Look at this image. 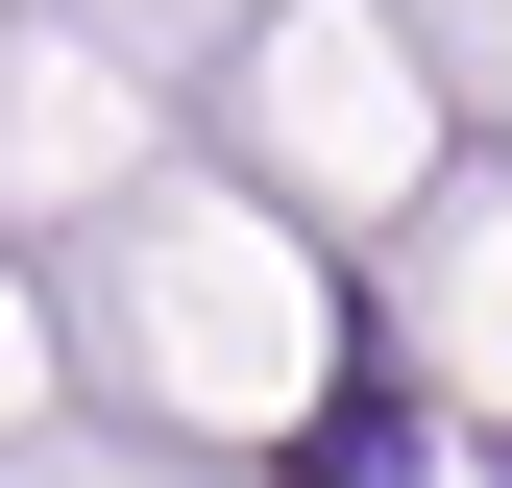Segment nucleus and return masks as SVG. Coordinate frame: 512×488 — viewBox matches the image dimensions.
<instances>
[{"instance_id": "obj_1", "label": "nucleus", "mask_w": 512, "mask_h": 488, "mask_svg": "<svg viewBox=\"0 0 512 488\" xmlns=\"http://www.w3.org/2000/svg\"><path fill=\"white\" fill-rule=\"evenodd\" d=\"M244 122H269V171H293V196H342V220H391V171H415V147H391V74L317 49V25L244 74Z\"/></svg>"}, {"instance_id": "obj_2", "label": "nucleus", "mask_w": 512, "mask_h": 488, "mask_svg": "<svg viewBox=\"0 0 512 488\" xmlns=\"http://www.w3.org/2000/svg\"><path fill=\"white\" fill-rule=\"evenodd\" d=\"M439 366H464V391L512 415V220H464V342H439Z\"/></svg>"}, {"instance_id": "obj_3", "label": "nucleus", "mask_w": 512, "mask_h": 488, "mask_svg": "<svg viewBox=\"0 0 512 488\" xmlns=\"http://www.w3.org/2000/svg\"><path fill=\"white\" fill-rule=\"evenodd\" d=\"M0 391H25V318H0Z\"/></svg>"}]
</instances>
